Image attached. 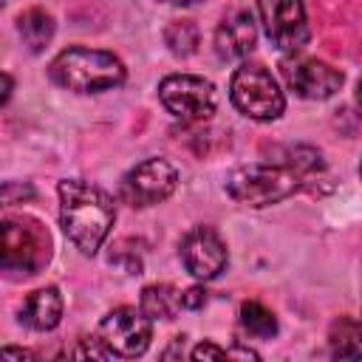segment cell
Instances as JSON below:
<instances>
[{
	"instance_id": "6da1fadb",
	"label": "cell",
	"mask_w": 362,
	"mask_h": 362,
	"mask_svg": "<svg viewBox=\"0 0 362 362\" xmlns=\"http://www.w3.org/2000/svg\"><path fill=\"white\" fill-rule=\"evenodd\" d=\"M57 195H59V226L65 238L82 255H96L116 221L113 198L102 187L82 178L59 181Z\"/></svg>"
},
{
	"instance_id": "7a4b0ae2",
	"label": "cell",
	"mask_w": 362,
	"mask_h": 362,
	"mask_svg": "<svg viewBox=\"0 0 362 362\" xmlns=\"http://www.w3.org/2000/svg\"><path fill=\"white\" fill-rule=\"evenodd\" d=\"M48 76L54 85L74 93H102V90L119 88L127 79V68L110 51L71 45L51 59Z\"/></svg>"
},
{
	"instance_id": "3957f363",
	"label": "cell",
	"mask_w": 362,
	"mask_h": 362,
	"mask_svg": "<svg viewBox=\"0 0 362 362\" xmlns=\"http://www.w3.org/2000/svg\"><path fill=\"white\" fill-rule=\"evenodd\" d=\"M303 175L294 164H243L226 175V195L243 206H269L303 187Z\"/></svg>"
},
{
	"instance_id": "277c9868",
	"label": "cell",
	"mask_w": 362,
	"mask_h": 362,
	"mask_svg": "<svg viewBox=\"0 0 362 362\" xmlns=\"http://www.w3.org/2000/svg\"><path fill=\"white\" fill-rule=\"evenodd\" d=\"M51 260V235L31 215H6L0 223V263L6 272L37 274Z\"/></svg>"
},
{
	"instance_id": "5b68a950",
	"label": "cell",
	"mask_w": 362,
	"mask_h": 362,
	"mask_svg": "<svg viewBox=\"0 0 362 362\" xmlns=\"http://www.w3.org/2000/svg\"><path fill=\"white\" fill-rule=\"evenodd\" d=\"M229 99L238 113L255 122H274L286 110V96L277 79L263 65H240L232 74Z\"/></svg>"
},
{
	"instance_id": "8992f818",
	"label": "cell",
	"mask_w": 362,
	"mask_h": 362,
	"mask_svg": "<svg viewBox=\"0 0 362 362\" xmlns=\"http://www.w3.org/2000/svg\"><path fill=\"white\" fill-rule=\"evenodd\" d=\"M158 99L181 122H204L218 107V90L209 79L195 74H170L158 85Z\"/></svg>"
},
{
	"instance_id": "52a82bcc",
	"label": "cell",
	"mask_w": 362,
	"mask_h": 362,
	"mask_svg": "<svg viewBox=\"0 0 362 362\" xmlns=\"http://www.w3.org/2000/svg\"><path fill=\"white\" fill-rule=\"evenodd\" d=\"M96 337L116 356H141L153 339V317H147L141 305H119L102 317Z\"/></svg>"
},
{
	"instance_id": "ba28073f",
	"label": "cell",
	"mask_w": 362,
	"mask_h": 362,
	"mask_svg": "<svg viewBox=\"0 0 362 362\" xmlns=\"http://www.w3.org/2000/svg\"><path fill=\"white\" fill-rule=\"evenodd\" d=\"M257 17L269 42L283 54H297L308 42V17L303 0H257Z\"/></svg>"
},
{
	"instance_id": "9c48e42d",
	"label": "cell",
	"mask_w": 362,
	"mask_h": 362,
	"mask_svg": "<svg viewBox=\"0 0 362 362\" xmlns=\"http://www.w3.org/2000/svg\"><path fill=\"white\" fill-rule=\"evenodd\" d=\"M178 187V170L167 158H144L122 178V198L130 206H153Z\"/></svg>"
},
{
	"instance_id": "30bf717a",
	"label": "cell",
	"mask_w": 362,
	"mask_h": 362,
	"mask_svg": "<svg viewBox=\"0 0 362 362\" xmlns=\"http://www.w3.org/2000/svg\"><path fill=\"white\" fill-rule=\"evenodd\" d=\"M280 74L300 99H328L342 88V71L328 65L325 59L317 57H300L291 54L288 59L280 62Z\"/></svg>"
},
{
	"instance_id": "8fae6325",
	"label": "cell",
	"mask_w": 362,
	"mask_h": 362,
	"mask_svg": "<svg viewBox=\"0 0 362 362\" xmlns=\"http://www.w3.org/2000/svg\"><path fill=\"white\" fill-rule=\"evenodd\" d=\"M181 263L184 269L195 277V280H212L226 269V246L221 240V235L209 226H195L184 235L181 246H178Z\"/></svg>"
},
{
	"instance_id": "7c38bea8",
	"label": "cell",
	"mask_w": 362,
	"mask_h": 362,
	"mask_svg": "<svg viewBox=\"0 0 362 362\" xmlns=\"http://www.w3.org/2000/svg\"><path fill=\"white\" fill-rule=\"evenodd\" d=\"M257 42V23L252 11H232L215 28V51L221 59H243Z\"/></svg>"
},
{
	"instance_id": "4fadbf2b",
	"label": "cell",
	"mask_w": 362,
	"mask_h": 362,
	"mask_svg": "<svg viewBox=\"0 0 362 362\" xmlns=\"http://www.w3.org/2000/svg\"><path fill=\"white\" fill-rule=\"evenodd\" d=\"M62 320V294L54 286L31 291L20 305V322L31 331H51Z\"/></svg>"
},
{
	"instance_id": "5bb4252c",
	"label": "cell",
	"mask_w": 362,
	"mask_h": 362,
	"mask_svg": "<svg viewBox=\"0 0 362 362\" xmlns=\"http://www.w3.org/2000/svg\"><path fill=\"white\" fill-rule=\"evenodd\" d=\"M328 348L337 359H362V317H339L328 328Z\"/></svg>"
},
{
	"instance_id": "9a60e30c",
	"label": "cell",
	"mask_w": 362,
	"mask_h": 362,
	"mask_svg": "<svg viewBox=\"0 0 362 362\" xmlns=\"http://www.w3.org/2000/svg\"><path fill=\"white\" fill-rule=\"evenodd\" d=\"M139 305L153 320H173L178 314V308H184L181 305V291L175 286H170V283L144 286L141 297H139Z\"/></svg>"
},
{
	"instance_id": "2e32d148",
	"label": "cell",
	"mask_w": 362,
	"mask_h": 362,
	"mask_svg": "<svg viewBox=\"0 0 362 362\" xmlns=\"http://www.w3.org/2000/svg\"><path fill=\"white\" fill-rule=\"evenodd\" d=\"M17 31L23 37V42L37 54L42 51L51 37H54V17L45 11V8H25L20 17H17Z\"/></svg>"
},
{
	"instance_id": "e0dca14e",
	"label": "cell",
	"mask_w": 362,
	"mask_h": 362,
	"mask_svg": "<svg viewBox=\"0 0 362 362\" xmlns=\"http://www.w3.org/2000/svg\"><path fill=\"white\" fill-rule=\"evenodd\" d=\"M240 325L252 334V337H260V339H269L277 334V317L272 308H266L263 303L257 300H246L240 303Z\"/></svg>"
},
{
	"instance_id": "ac0fdd59",
	"label": "cell",
	"mask_w": 362,
	"mask_h": 362,
	"mask_svg": "<svg viewBox=\"0 0 362 362\" xmlns=\"http://www.w3.org/2000/svg\"><path fill=\"white\" fill-rule=\"evenodd\" d=\"M164 42L175 57H192L198 51V28L189 20H173L164 28Z\"/></svg>"
},
{
	"instance_id": "d6986e66",
	"label": "cell",
	"mask_w": 362,
	"mask_h": 362,
	"mask_svg": "<svg viewBox=\"0 0 362 362\" xmlns=\"http://www.w3.org/2000/svg\"><path fill=\"white\" fill-rule=\"evenodd\" d=\"M189 356L198 359V362H201V359H204V362H206V359H229V348H221V345H215L212 339H204L201 345L192 348Z\"/></svg>"
},
{
	"instance_id": "ffe728a7",
	"label": "cell",
	"mask_w": 362,
	"mask_h": 362,
	"mask_svg": "<svg viewBox=\"0 0 362 362\" xmlns=\"http://www.w3.org/2000/svg\"><path fill=\"white\" fill-rule=\"evenodd\" d=\"M206 288H201V286H192V288H187V291H181V305L184 308H189V311H198V308H204L206 305Z\"/></svg>"
},
{
	"instance_id": "44dd1931",
	"label": "cell",
	"mask_w": 362,
	"mask_h": 362,
	"mask_svg": "<svg viewBox=\"0 0 362 362\" xmlns=\"http://www.w3.org/2000/svg\"><path fill=\"white\" fill-rule=\"evenodd\" d=\"M3 356H17V359H34V354H31V351H25V348H3Z\"/></svg>"
},
{
	"instance_id": "7402d4cb",
	"label": "cell",
	"mask_w": 362,
	"mask_h": 362,
	"mask_svg": "<svg viewBox=\"0 0 362 362\" xmlns=\"http://www.w3.org/2000/svg\"><path fill=\"white\" fill-rule=\"evenodd\" d=\"M8 96H11V76H8V74H3V96H0V105H6V102H8Z\"/></svg>"
},
{
	"instance_id": "603a6c76",
	"label": "cell",
	"mask_w": 362,
	"mask_h": 362,
	"mask_svg": "<svg viewBox=\"0 0 362 362\" xmlns=\"http://www.w3.org/2000/svg\"><path fill=\"white\" fill-rule=\"evenodd\" d=\"M161 3H170V6H195L201 0H161Z\"/></svg>"
},
{
	"instance_id": "cb8c5ba5",
	"label": "cell",
	"mask_w": 362,
	"mask_h": 362,
	"mask_svg": "<svg viewBox=\"0 0 362 362\" xmlns=\"http://www.w3.org/2000/svg\"><path fill=\"white\" fill-rule=\"evenodd\" d=\"M356 99H359V105H362V76H359V82H356Z\"/></svg>"
},
{
	"instance_id": "d4e9b609",
	"label": "cell",
	"mask_w": 362,
	"mask_h": 362,
	"mask_svg": "<svg viewBox=\"0 0 362 362\" xmlns=\"http://www.w3.org/2000/svg\"><path fill=\"white\" fill-rule=\"evenodd\" d=\"M359 175H362V164H359Z\"/></svg>"
}]
</instances>
